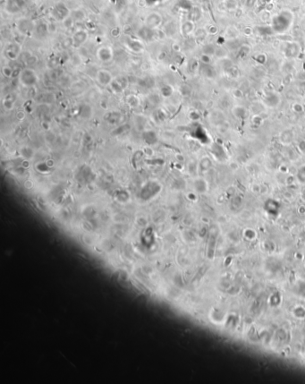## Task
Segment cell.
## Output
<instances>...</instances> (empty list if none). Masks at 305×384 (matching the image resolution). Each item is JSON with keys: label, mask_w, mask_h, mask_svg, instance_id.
<instances>
[{"label": "cell", "mask_w": 305, "mask_h": 384, "mask_svg": "<svg viewBox=\"0 0 305 384\" xmlns=\"http://www.w3.org/2000/svg\"><path fill=\"white\" fill-rule=\"evenodd\" d=\"M293 138V132L290 130H287V131H285V132H283V133L281 134L280 141H281V143H284V144H289V143H292Z\"/></svg>", "instance_id": "obj_14"}, {"label": "cell", "mask_w": 305, "mask_h": 384, "mask_svg": "<svg viewBox=\"0 0 305 384\" xmlns=\"http://www.w3.org/2000/svg\"><path fill=\"white\" fill-rule=\"evenodd\" d=\"M49 26L46 24H39L36 25V28H35V31H36V32H37L39 35H40V36H43V35H45L48 31H49Z\"/></svg>", "instance_id": "obj_16"}, {"label": "cell", "mask_w": 305, "mask_h": 384, "mask_svg": "<svg viewBox=\"0 0 305 384\" xmlns=\"http://www.w3.org/2000/svg\"><path fill=\"white\" fill-rule=\"evenodd\" d=\"M212 166V163H211V160L208 158V157H206V158H203L201 160H200V167H201V168H202V170H208L209 167Z\"/></svg>", "instance_id": "obj_17"}, {"label": "cell", "mask_w": 305, "mask_h": 384, "mask_svg": "<svg viewBox=\"0 0 305 384\" xmlns=\"http://www.w3.org/2000/svg\"><path fill=\"white\" fill-rule=\"evenodd\" d=\"M88 39V32L85 30H79V31H75V34L72 37V40H73V44H75V46L78 47L81 46Z\"/></svg>", "instance_id": "obj_9"}, {"label": "cell", "mask_w": 305, "mask_h": 384, "mask_svg": "<svg viewBox=\"0 0 305 384\" xmlns=\"http://www.w3.org/2000/svg\"><path fill=\"white\" fill-rule=\"evenodd\" d=\"M257 2H258V0H245L244 6H245L246 8H248V9H251V8H253V7L256 6Z\"/></svg>", "instance_id": "obj_21"}, {"label": "cell", "mask_w": 305, "mask_h": 384, "mask_svg": "<svg viewBox=\"0 0 305 384\" xmlns=\"http://www.w3.org/2000/svg\"><path fill=\"white\" fill-rule=\"evenodd\" d=\"M269 17H270V13H269V12H268L267 9L263 10L262 13H261L260 18H261L262 22H268V20H269Z\"/></svg>", "instance_id": "obj_20"}, {"label": "cell", "mask_w": 305, "mask_h": 384, "mask_svg": "<svg viewBox=\"0 0 305 384\" xmlns=\"http://www.w3.org/2000/svg\"><path fill=\"white\" fill-rule=\"evenodd\" d=\"M72 17L76 20V21H81L82 19L84 18V13L81 10H76L74 11L72 13Z\"/></svg>", "instance_id": "obj_18"}, {"label": "cell", "mask_w": 305, "mask_h": 384, "mask_svg": "<svg viewBox=\"0 0 305 384\" xmlns=\"http://www.w3.org/2000/svg\"><path fill=\"white\" fill-rule=\"evenodd\" d=\"M293 20V13L290 10L285 9L272 18L271 29L275 33H283L288 31V29L291 27Z\"/></svg>", "instance_id": "obj_1"}, {"label": "cell", "mask_w": 305, "mask_h": 384, "mask_svg": "<svg viewBox=\"0 0 305 384\" xmlns=\"http://www.w3.org/2000/svg\"><path fill=\"white\" fill-rule=\"evenodd\" d=\"M206 31L203 29H199L196 31V37L198 38H205Z\"/></svg>", "instance_id": "obj_23"}, {"label": "cell", "mask_w": 305, "mask_h": 384, "mask_svg": "<svg viewBox=\"0 0 305 384\" xmlns=\"http://www.w3.org/2000/svg\"><path fill=\"white\" fill-rule=\"evenodd\" d=\"M272 1H277V0H272Z\"/></svg>", "instance_id": "obj_32"}, {"label": "cell", "mask_w": 305, "mask_h": 384, "mask_svg": "<svg viewBox=\"0 0 305 384\" xmlns=\"http://www.w3.org/2000/svg\"><path fill=\"white\" fill-rule=\"evenodd\" d=\"M37 75L32 69H24L20 75V81L25 86H32L37 82Z\"/></svg>", "instance_id": "obj_2"}, {"label": "cell", "mask_w": 305, "mask_h": 384, "mask_svg": "<svg viewBox=\"0 0 305 384\" xmlns=\"http://www.w3.org/2000/svg\"><path fill=\"white\" fill-rule=\"evenodd\" d=\"M299 149L300 150L305 154V141H301L299 143Z\"/></svg>", "instance_id": "obj_28"}, {"label": "cell", "mask_w": 305, "mask_h": 384, "mask_svg": "<svg viewBox=\"0 0 305 384\" xmlns=\"http://www.w3.org/2000/svg\"><path fill=\"white\" fill-rule=\"evenodd\" d=\"M271 1H272V0H262V2H263L264 4H266V5L270 4V3H271Z\"/></svg>", "instance_id": "obj_31"}, {"label": "cell", "mask_w": 305, "mask_h": 384, "mask_svg": "<svg viewBox=\"0 0 305 384\" xmlns=\"http://www.w3.org/2000/svg\"><path fill=\"white\" fill-rule=\"evenodd\" d=\"M204 69H205V70H207V69H209V72H214V71H213V69H212V67L209 66V65H204ZM205 72H208V71H205ZM205 75L206 76H208V77H209V75L208 73H206Z\"/></svg>", "instance_id": "obj_30"}, {"label": "cell", "mask_w": 305, "mask_h": 384, "mask_svg": "<svg viewBox=\"0 0 305 384\" xmlns=\"http://www.w3.org/2000/svg\"><path fill=\"white\" fill-rule=\"evenodd\" d=\"M194 28H195L194 22L192 21V20H188V21H185V22L182 24V26H181V31H182V33H183L184 35L187 36V35H190L191 33H193V31H194Z\"/></svg>", "instance_id": "obj_12"}, {"label": "cell", "mask_w": 305, "mask_h": 384, "mask_svg": "<svg viewBox=\"0 0 305 384\" xmlns=\"http://www.w3.org/2000/svg\"><path fill=\"white\" fill-rule=\"evenodd\" d=\"M98 56L103 62L110 61L113 57L112 50L109 47H101L98 50Z\"/></svg>", "instance_id": "obj_11"}, {"label": "cell", "mask_w": 305, "mask_h": 384, "mask_svg": "<svg viewBox=\"0 0 305 384\" xmlns=\"http://www.w3.org/2000/svg\"><path fill=\"white\" fill-rule=\"evenodd\" d=\"M200 60H201V62L203 63L204 65H209V63L211 61V57H210L209 55L203 54V55H201V56H200Z\"/></svg>", "instance_id": "obj_22"}, {"label": "cell", "mask_w": 305, "mask_h": 384, "mask_svg": "<svg viewBox=\"0 0 305 384\" xmlns=\"http://www.w3.org/2000/svg\"><path fill=\"white\" fill-rule=\"evenodd\" d=\"M17 27H18L19 31H21L22 33L26 34V33H29V32H31V31H32L33 30H35L36 25H35V24H34L33 22H31V20L23 18L21 19L18 22Z\"/></svg>", "instance_id": "obj_6"}, {"label": "cell", "mask_w": 305, "mask_h": 384, "mask_svg": "<svg viewBox=\"0 0 305 384\" xmlns=\"http://www.w3.org/2000/svg\"><path fill=\"white\" fill-rule=\"evenodd\" d=\"M223 4L227 10H236L238 7L237 0H223Z\"/></svg>", "instance_id": "obj_15"}, {"label": "cell", "mask_w": 305, "mask_h": 384, "mask_svg": "<svg viewBox=\"0 0 305 384\" xmlns=\"http://www.w3.org/2000/svg\"><path fill=\"white\" fill-rule=\"evenodd\" d=\"M233 113L236 118H238L239 119H242V120H244L245 118L248 117V111L246 110V108H243V107H240V106H237L235 108H234Z\"/></svg>", "instance_id": "obj_13"}, {"label": "cell", "mask_w": 305, "mask_h": 384, "mask_svg": "<svg viewBox=\"0 0 305 384\" xmlns=\"http://www.w3.org/2000/svg\"><path fill=\"white\" fill-rule=\"evenodd\" d=\"M264 57H267V56H265V54H260L259 56L256 57V60H257V62H259L260 64H264L265 61L262 60V58H264Z\"/></svg>", "instance_id": "obj_27"}, {"label": "cell", "mask_w": 305, "mask_h": 384, "mask_svg": "<svg viewBox=\"0 0 305 384\" xmlns=\"http://www.w3.org/2000/svg\"><path fill=\"white\" fill-rule=\"evenodd\" d=\"M69 13H70V11L67 8V6L63 3H58L53 10V15L57 20L65 19L69 15Z\"/></svg>", "instance_id": "obj_7"}, {"label": "cell", "mask_w": 305, "mask_h": 384, "mask_svg": "<svg viewBox=\"0 0 305 384\" xmlns=\"http://www.w3.org/2000/svg\"><path fill=\"white\" fill-rule=\"evenodd\" d=\"M243 32H244V34H246V35H251V34L253 33V30H252L251 28H250V27H247V28H244Z\"/></svg>", "instance_id": "obj_29"}, {"label": "cell", "mask_w": 305, "mask_h": 384, "mask_svg": "<svg viewBox=\"0 0 305 384\" xmlns=\"http://www.w3.org/2000/svg\"><path fill=\"white\" fill-rule=\"evenodd\" d=\"M264 104L269 108H275L280 103V97L277 93L269 92L268 93L263 99Z\"/></svg>", "instance_id": "obj_8"}, {"label": "cell", "mask_w": 305, "mask_h": 384, "mask_svg": "<svg viewBox=\"0 0 305 384\" xmlns=\"http://www.w3.org/2000/svg\"><path fill=\"white\" fill-rule=\"evenodd\" d=\"M3 73H4V75H6V76H7V77H10L11 76V75H12V69L10 68V67H4V69H3Z\"/></svg>", "instance_id": "obj_25"}, {"label": "cell", "mask_w": 305, "mask_h": 384, "mask_svg": "<svg viewBox=\"0 0 305 384\" xmlns=\"http://www.w3.org/2000/svg\"><path fill=\"white\" fill-rule=\"evenodd\" d=\"M297 178L301 182H305V165L302 166L297 171Z\"/></svg>", "instance_id": "obj_19"}, {"label": "cell", "mask_w": 305, "mask_h": 384, "mask_svg": "<svg viewBox=\"0 0 305 384\" xmlns=\"http://www.w3.org/2000/svg\"><path fill=\"white\" fill-rule=\"evenodd\" d=\"M300 50L301 48L297 42H288L284 49V55L287 58H294L298 56Z\"/></svg>", "instance_id": "obj_4"}, {"label": "cell", "mask_w": 305, "mask_h": 384, "mask_svg": "<svg viewBox=\"0 0 305 384\" xmlns=\"http://www.w3.org/2000/svg\"><path fill=\"white\" fill-rule=\"evenodd\" d=\"M24 0H7L6 2V10L10 13H17L24 8Z\"/></svg>", "instance_id": "obj_3"}, {"label": "cell", "mask_w": 305, "mask_h": 384, "mask_svg": "<svg viewBox=\"0 0 305 384\" xmlns=\"http://www.w3.org/2000/svg\"><path fill=\"white\" fill-rule=\"evenodd\" d=\"M145 22H146V26L147 27L154 30V29L158 28L159 25L161 24L162 17L158 13H150V14L146 17Z\"/></svg>", "instance_id": "obj_5"}, {"label": "cell", "mask_w": 305, "mask_h": 384, "mask_svg": "<svg viewBox=\"0 0 305 384\" xmlns=\"http://www.w3.org/2000/svg\"><path fill=\"white\" fill-rule=\"evenodd\" d=\"M97 80L100 82L101 85H108L110 83H112L113 79L111 74L106 71V70H100L98 72L97 74Z\"/></svg>", "instance_id": "obj_10"}, {"label": "cell", "mask_w": 305, "mask_h": 384, "mask_svg": "<svg viewBox=\"0 0 305 384\" xmlns=\"http://www.w3.org/2000/svg\"><path fill=\"white\" fill-rule=\"evenodd\" d=\"M208 32H209V34L214 35V34H216V33L218 32V28H217L216 26H214V25H211V26H209V30H208Z\"/></svg>", "instance_id": "obj_24"}, {"label": "cell", "mask_w": 305, "mask_h": 384, "mask_svg": "<svg viewBox=\"0 0 305 384\" xmlns=\"http://www.w3.org/2000/svg\"><path fill=\"white\" fill-rule=\"evenodd\" d=\"M302 109H303V108H302V106L301 105V104H299V103H295L294 105H293V110L296 112H302Z\"/></svg>", "instance_id": "obj_26"}]
</instances>
